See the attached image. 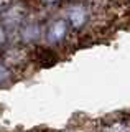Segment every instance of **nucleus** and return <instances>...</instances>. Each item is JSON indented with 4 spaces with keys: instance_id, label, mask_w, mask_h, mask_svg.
I'll return each instance as SVG.
<instances>
[{
    "instance_id": "f257e3e1",
    "label": "nucleus",
    "mask_w": 130,
    "mask_h": 132,
    "mask_svg": "<svg viewBox=\"0 0 130 132\" xmlns=\"http://www.w3.org/2000/svg\"><path fill=\"white\" fill-rule=\"evenodd\" d=\"M36 61L43 66H50L53 63H56V56L53 55L51 51H48V50L40 48L38 51H36Z\"/></svg>"
},
{
    "instance_id": "f03ea898",
    "label": "nucleus",
    "mask_w": 130,
    "mask_h": 132,
    "mask_svg": "<svg viewBox=\"0 0 130 132\" xmlns=\"http://www.w3.org/2000/svg\"><path fill=\"white\" fill-rule=\"evenodd\" d=\"M7 78H8V71H7V68L3 64H0V82L5 81Z\"/></svg>"
},
{
    "instance_id": "7ed1b4c3",
    "label": "nucleus",
    "mask_w": 130,
    "mask_h": 132,
    "mask_svg": "<svg viewBox=\"0 0 130 132\" xmlns=\"http://www.w3.org/2000/svg\"><path fill=\"white\" fill-rule=\"evenodd\" d=\"M7 2H8V0H0V12L3 10V7L7 5Z\"/></svg>"
},
{
    "instance_id": "20e7f679",
    "label": "nucleus",
    "mask_w": 130,
    "mask_h": 132,
    "mask_svg": "<svg viewBox=\"0 0 130 132\" xmlns=\"http://www.w3.org/2000/svg\"><path fill=\"white\" fill-rule=\"evenodd\" d=\"M3 40H5V33H3V30L0 28V43H2Z\"/></svg>"
}]
</instances>
